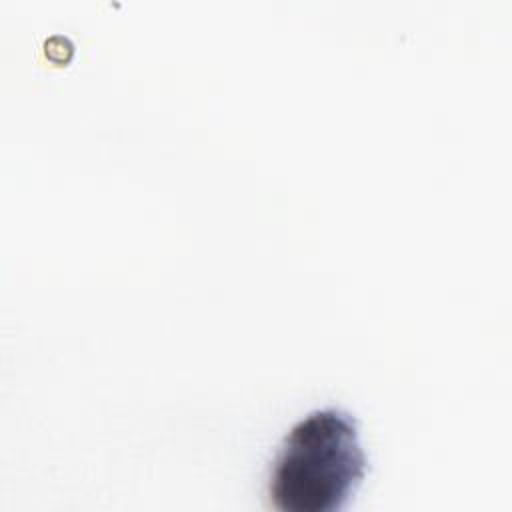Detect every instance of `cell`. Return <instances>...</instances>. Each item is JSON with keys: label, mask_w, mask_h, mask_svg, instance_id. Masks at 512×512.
Returning <instances> with one entry per match:
<instances>
[{"label": "cell", "mask_w": 512, "mask_h": 512, "mask_svg": "<svg viewBox=\"0 0 512 512\" xmlns=\"http://www.w3.org/2000/svg\"><path fill=\"white\" fill-rule=\"evenodd\" d=\"M366 470L356 418L342 408L314 410L284 436L268 496L280 512H336L350 502Z\"/></svg>", "instance_id": "obj_1"}]
</instances>
